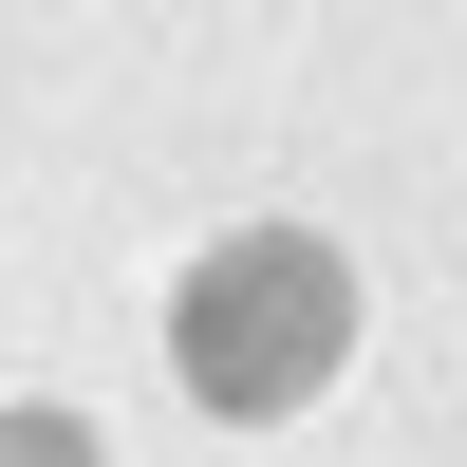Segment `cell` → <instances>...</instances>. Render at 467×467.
Listing matches in <instances>:
<instances>
[{
    "label": "cell",
    "instance_id": "6da1fadb",
    "mask_svg": "<svg viewBox=\"0 0 467 467\" xmlns=\"http://www.w3.org/2000/svg\"><path fill=\"white\" fill-rule=\"evenodd\" d=\"M337 356H356V262L318 224H244L169 299V374L206 411H299V393H337Z\"/></svg>",
    "mask_w": 467,
    "mask_h": 467
},
{
    "label": "cell",
    "instance_id": "7a4b0ae2",
    "mask_svg": "<svg viewBox=\"0 0 467 467\" xmlns=\"http://www.w3.org/2000/svg\"><path fill=\"white\" fill-rule=\"evenodd\" d=\"M0 467H94V431L75 411H0Z\"/></svg>",
    "mask_w": 467,
    "mask_h": 467
}]
</instances>
